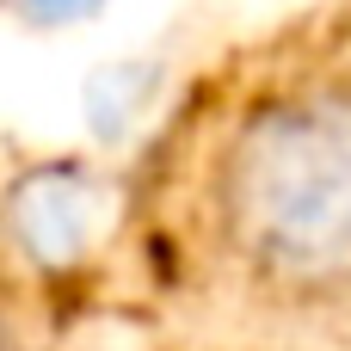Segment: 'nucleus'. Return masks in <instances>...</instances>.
Returning a JSON list of instances; mask_svg holds the SVG:
<instances>
[{"instance_id":"1","label":"nucleus","mask_w":351,"mask_h":351,"mask_svg":"<svg viewBox=\"0 0 351 351\" xmlns=\"http://www.w3.org/2000/svg\"><path fill=\"white\" fill-rule=\"evenodd\" d=\"M210 234L228 271L284 308L351 302V80L253 99L210 160Z\"/></svg>"},{"instance_id":"2","label":"nucleus","mask_w":351,"mask_h":351,"mask_svg":"<svg viewBox=\"0 0 351 351\" xmlns=\"http://www.w3.org/2000/svg\"><path fill=\"white\" fill-rule=\"evenodd\" d=\"M31 19H68V12H80V6H93V0H19Z\"/></svg>"}]
</instances>
